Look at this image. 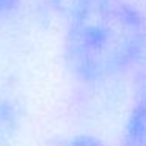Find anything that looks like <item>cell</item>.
<instances>
[{"mask_svg": "<svg viewBox=\"0 0 146 146\" xmlns=\"http://www.w3.org/2000/svg\"><path fill=\"white\" fill-rule=\"evenodd\" d=\"M146 17L124 0H93L69 16L63 57L74 79L98 85L124 74L143 57Z\"/></svg>", "mask_w": 146, "mask_h": 146, "instance_id": "1", "label": "cell"}, {"mask_svg": "<svg viewBox=\"0 0 146 146\" xmlns=\"http://www.w3.org/2000/svg\"><path fill=\"white\" fill-rule=\"evenodd\" d=\"M121 146H146V79L140 86L127 116Z\"/></svg>", "mask_w": 146, "mask_h": 146, "instance_id": "2", "label": "cell"}, {"mask_svg": "<svg viewBox=\"0 0 146 146\" xmlns=\"http://www.w3.org/2000/svg\"><path fill=\"white\" fill-rule=\"evenodd\" d=\"M16 115L8 104H0V146H8L14 135Z\"/></svg>", "mask_w": 146, "mask_h": 146, "instance_id": "3", "label": "cell"}, {"mask_svg": "<svg viewBox=\"0 0 146 146\" xmlns=\"http://www.w3.org/2000/svg\"><path fill=\"white\" fill-rule=\"evenodd\" d=\"M49 2L57 11L71 16L72 13H76L77 10H80L82 7H85L86 3H90L93 0H49Z\"/></svg>", "mask_w": 146, "mask_h": 146, "instance_id": "4", "label": "cell"}, {"mask_svg": "<svg viewBox=\"0 0 146 146\" xmlns=\"http://www.w3.org/2000/svg\"><path fill=\"white\" fill-rule=\"evenodd\" d=\"M60 146H104V145L91 135H76L64 140Z\"/></svg>", "mask_w": 146, "mask_h": 146, "instance_id": "5", "label": "cell"}, {"mask_svg": "<svg viewBox=\"0 0 146 146\" xmlns=\"http://www.w3.org/2000/svg\"><path fill=\"white\" fill-rule=\"evenodd\" d=\"M17 3H19V0H0V16L16 10Z\"/></svg>", "mask_w": 146, "mask_h": 146, "instance_id": "6", "label": "cell"}, {"mask_svg": "<svg viewBox=\"0 0 146 146\" xmlns=\"http://www.w3.org/2000/svg\"><path fill=\"white\" fill-rule=\"evenodd\" d=\"M143 58H146V36H145V49H143V57H141V60Z\"/></svg>", "mask_w": 146, "mask_h": 146, "instance_id": "7", "label": "cell"}]
</instances>
